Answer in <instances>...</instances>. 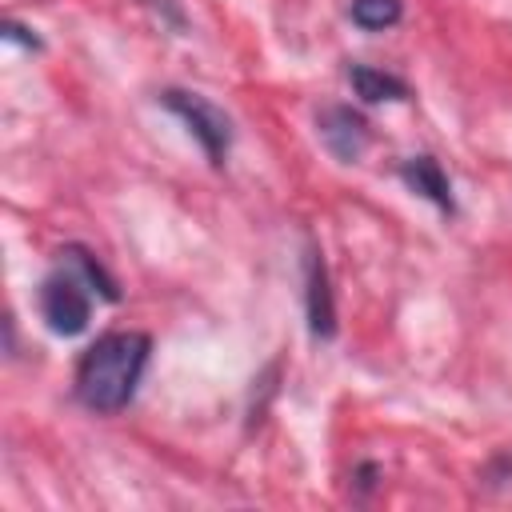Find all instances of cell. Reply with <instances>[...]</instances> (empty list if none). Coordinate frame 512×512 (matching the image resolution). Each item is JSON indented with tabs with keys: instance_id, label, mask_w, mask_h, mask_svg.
<instances>
[{
	"instance_id": "cell-5",
	"label": "cell",
	"mask_w": 512,
	"mask_h": 512,
	"mask_svg": "<svg viewBox=\"0 0 512 512\" xmlns=\"http://www.w3.org/2000/svg\"><path fill=\"white\" fill-rule=\"evenodd\" d=\"M400 176H404V184L416 188L424 200H432L436 208L452 212V188H448V176L440 172V164H436L432 156H408V160L400 164Z\"/></svg>"
},
{
	"instance_id": "cell-4",
	"label": "cell",
	"mask_w": 512,
	"mask_h": 512,
	"mask_svg": "<svg viewBox=\"0 0 512 512\" xmlns=\"http://www.w3.org/2000/svg\"><path fill=\"white\" fill-rule=\"evenodd\" d=\"M320 140L336 160H360L368 148V124L352 108H324L320 112Z\"/></svg>"
},
{
	"instance_id": "cell-1",
	"label": "cell",
	"mask_w": 512,
	"mask_h": 512,
	"mask_svg": "<svg viewBox=\"0 0 512 512\" xmlns=\"http://www.w3.org/2000/svg\"><path fill=\"white\" fill-rule=\"evenodd\" d=\"M148 336L144 332H108L100 336L80 368H76V396L92 408V412H120L136 384H140V372L148 364Z\"/></svg>"
},
{
	"instance_id": "cell-7",
	"label": "cell",
	"mask_w": 512,
	"mask_h": 512,
	"mask_svg": "<svg viewBox=\"0 0 512 512\" xmlns=\"http://www.w3.org/2000/svg\"><path fill=\"white\" fill-rule=\"evenodd\" d=\"M348 80H352L356 96L368 100V104L404 100V96H408L404 80H396V76H388V72H380V68H368V64H352V68H348Z\"/></svg>"
},
{
	"instance_id": "cell-8",
	"label": "cell",
	"mask_w": 512,
	"mask_h": 512,
	"mask_svg": "<svg viewBox=\"0 0 512 512\" xmlns=\"http://www.w3.org/2000/svg\"><path fill=\"white\" fill-rule=\"evenodd\" d=\"M352 20L368 32L392 28L400 20V0H352Z\"/></svg>"
},
{
	"instance_id": "cell-2",
	"label": "cell",
	"mask_w": 512,
	"mask_h": 512,
	"mask_svg": "<svg viewBox=\"0 0 512 512\" xmlns=\"http://www.w3.org/2000/svg\"><path fill=\"white\" fill-rule=\"evenodd\" d=\"M40 312L56 336H76L88 328L92 300H88V280L80 272H56L40 288Z\"/></svg>"
},
{
	"instance_id": "cell-6",
	"label": "cell",
	"mask_w": 512,
	"mask_h": 512,
	"mask_svg": "<svg viewBox=\"0 0 512 512\" xmlns=\"http://www.w3.org/2000/svg\"><path fill=\"white\" fill-rule=\"evenodd\" d=\"M308 324H312L316 336H332V332H336L328 272H324V260H320L316 252H312V260H308Z\"/></svg>"
},
{
	"instance_id": "cell-3",
	"label": "cell",
	"mask_w": 512,
	"mask_h": 512,
	"mask_svg": "<svg viewBox=\"0 0 512 512\" xmlns=\"http://www.w3.org/2000/svg\"><path fill=\"white\" fill-rule=\"evenodd\" d=\"M164 108L176 112V116L188 124V132L204 144V152H208L212 164L224 160V152H228V144H232V124H228V116H224L212 100H204V96H196V92L172 88V92H164Z\"/></svg>"
},
{
	"instance_id": "cell-9",
	"label": "cell",
	"mask_w": 512,
	"mask_h": 512,
	"mask_svg": "<svg viewBox=\"0 0 512 512\" xmlns=\"http://www.w3.org/2000/svg\"><path fill=\"white\" fill-rule=\"evenodd\" d=\"M4 40H12V44H24V48H40V40L36 36H28V28H20V24H4Z\"/></svg>"
}]
</instances>
